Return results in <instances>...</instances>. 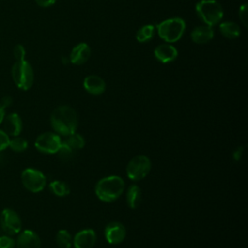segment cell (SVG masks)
<instances>
[{
  "label": "cell",
  "instance_id": "6da1fadb",
  "mask_svg": "<svg viewBox=\"0 0 248 248\" xmlns=\"http://www.w3.org/2000/svg\"><path fill=\"white\" fill-rule=\"evenodd\" d=\"M50 125L56 134L66 137L76 132L78 128V114L69 106H59L50 115Z\"/></svg>",
  "mask_w": 248,
  "mask_h": 248
},
{
  "label": "cell",
  "instance_id": "7a4b0ae2",
  "mask_svg": "<svg viewBox=\"0 0 248 248\" xmlns=\"http://www.w3.org/2000/svg\"><path fill=\"white\" fill-rule=\"evenodd\" d=\"M125 183L118 175H109L101 178L95 185L97 198L104 202L116 201L124 192Z\"/></svg>",
  "mask_w": 248,
  "mask_h": 248
},
{
  "label": "cell",
  "instance_id": "3957f363",
  "mask_svg": "<svg viewBox=\"0 0 248 248\" xmlns=\"http://www.w3.org/2000/svg\"><path fill=\"white\" fill-rule=\"evenodd\" d=\"M196 12L199 17L209 26L219 23L224 15L221 4L216 0H201L196 5Z\"/></svg>",
  "mask_w": 248,
  "mask_h": 248
},
{
  "label": "cell",
  "instance_id": "277c9868",
  "mask_svg": "<svg viewBox=\"0 0 248 248\" xmlns=\"http://www.w3.org/2000/svg\"><path fill=\"white\" fill-rule=\"evenodd\" d=\"M12 78L17 88L28 90L34 83V71L28 61H16L12 67Z\"/></svg>",
  "mask_w": 248,
  "mask_h": 248
},
{
  "label": "cell",
  "instance_id": "5b68a950",
  "mask_svg": "<svg viewBox=\"0 0 248 248\" xmlns=\"http://www.w3.org/2000/svg\"><path fill=\"white\" fill-rule=\"evenodd\" d=\"M186 24L180 17L168 18L157 24V30L160 38L169 43L178 41L184 34Z\"/></svg>",
  "mask_w": 248,
  "mask_h": 248
},
{
  "label": "cell",
  "instance_id": "8992f818",
  "mask_svg": "<svg viewBox=\"0 0 248 248\" xmlns=\"http://www.w3.org/2000/svg\"><path fill=\"white\" fill-rule=\"evenodd\" d=\"M151 170V161L145 155L133 157L126 166V174L133 181H140L147 176Z\"/></svg>",
  "mask_w": 248,
  "mask_h": 248
},
{
  "label": "cell",
  "instance_id": "52a82bcc",
  "mask_svg": "<svg viewBox=\"0 0 248 248\" xmlns=\"http://www.w3.org/2000/svg\"><path fill=\"white\" fill-rule=\"evenodd\" d=\"M21 182L26 190L31 193H39L43 191L46 185V177L36 169L26 168L21 172Z\"/></svg>",
  "mask_w": 248,
  "mask_h": 248
},
{
  "label": "cell",
  "instance_id": "ba28073f",
  "mask_svg": "<svg viewBox=\"0 0 248 248\" xmlns=\"http://www.w3.org/2000/svg\"><path fill=\"white\" fill-rule=\"evenodd\" d=\"M60 136L53 132H45L39 135L35 140V147L38 151L45 154H55L61 146Z\"/></svg>",
  "mask_w": 248,
  "mask_h": 248
},
{
  "label": "cell",
  "instance_id": "9c48e42d",
  "mask_svg": "<svg viewBox=\"0 0 248 248\" xmlns=\"http://www.w3.org/2000/svg\"><path fill=\"white\" fill-rule=\"evenodd\" d=\"M0 225L8 235H16L20 232L22 223L19 215L12 208H5L0 214Z\"/></svg>",
  "mask_w": 248,
  "mask_h": 248
},
{
  "label": "cell",
  "instance_id": "30bf717a",
  "mask_svg": "<svg viewBox=\"0 0 248 248\" xmlns=\"http://www.w3.org/2000/svg\"><path fill=\"white\" fill-rule=\"evenodd\" d=\"M106 240L112 245L120 244L126 237V229L123 224L117 221L108 223L104 231Z\"/></svg>",
  "mask_w": 248,
  "mask_h": 248
},
{
  "label": "cell",
  "instance_id": "8fae6325",
  "mask_svg": "<svg viewBox=\"0 0 248 248\" xmlns=\"http://www.w3.org/2000/svg\"><path fill=\"white\" fill-rule=\"evenodd\" d=\"M96 241V232L89 228L80 230L73 237V245L75 248H93Z\"/></svg>",
  "mask_w": 248,
  "mask_h": 248
},
{
  "label": "cell",
  "instance_id": "7c38bea8",
  "mask_svg": "<svg viewBox=\"0 0 248 248\" xmlns=\"http://www.w3.org/2000/svg\"><path fill=\"white\" fill-rule=\"evenodd\" d=\"M16 248H41V239L32 230H24L19 232L16 240Z\"/></svg>",
  "mask_w": 248,
  "mask_h": 248
},
{
  "label": "cell",
  "instance_id": "4fadbf2b",
  "mask_svg": "<svg viewBox=\"0 0 248 248\" xmlns=\"http://www.w3.org/2000/svg\"><path fill=\"white\" fill-rule=\"evenodd\" d=\"M3 131L10 137H16L18 136L22 131V121L20 116L16 113L12 112L8 115H6L2 121Z\"/></svg>",
  "mask_w": 248,
  "mask_h": 248
},
{
  "label": "cell",
  "instance_id": "5bb4252c",
  "mask_svg": "<svg viewBox=\"0 0 248 248\" xmlns=\"http://www.w3.org/2000/svg\"><path fill=\"white\" fill-rule=\"evenodd\" d=\"M84 89L91 95H101L106 90V82L105 80L96 75L87 76L83 80Z\"/></svg>",
  "mask_w": 248,
  "mask_h": 248
},
{
  "label": "cell",
  "instance_id": "9a60e30c",
  "mask_svg": "<svg viewBox=\"0 0 248 248\" xmlns=\"http://www.w3.org/2000/svg\"><path fill=\"white\" fill-rule=\"evenodd\" d=\"M154 55L162 63H170L176 59L178 52L177 49L169 44H163L158 46L154 49Z\"/></svg>",
  "mask_w": 248,
  "mask_h": 248
},
{
  "label": "cell",
  "instance_id": "2e32d148",
  "mask_svg": "<svg viewBox=\"0 0 248 248\" xmlns=\"http://www.w3.org/2000/svg\"><path fill=\"white\" fill-rule=\"evenodd\" d=\"M91 49L86 43H79L71 51L70 61L75 65L84 64L90 57Z\"/></svg>",
  "mask_w": 248,
  "mask_h": 248
},
{
  "label": "cell",
  "instance_id": "e0dca14e",
  "mask_svg": "<svg viewBox=\"0 0 248 248\" xmlns=\"http://www.w3.org/2000/svg\"><path fill=\"white\" fill-rule=\"evenodd\" d=\"M214 32L212 26L209 25H200L193 29L191 32V39L196 44H206L212 40Z\"/></svg>",
  "mask_w": 248,
  "mask_h": 248
},
{
  "label": "cell",
  "instance_id": "ac0fdd59",
  "mask_svg": "<svg viewBox=\"0 0 248 248\" xmlns=\"http://www.w3.org/2000/svg\"><path fill=\"white\" fill-rule=\"evenodd\" d=\"M126 202L128 206L132 209L139 207L141 202V190L138 185L133 184L128 188L126 192Z\"/></svg>",
  "mask_w": 248,
  "mask_h": 248
},
{
  "label": "cell",
  "instance_id": "d6986e66",
  "mask_svg": "<svg viewBox=\"0 0 248 248\" xmlns=\"http://www.w3.org/2000/svg\"><path fill=\"white\" fill-rule=\"evenodd\" d=\"M221 34L228 39H235L240 35V27L232 21H224L219 26Z\"/></svg>",
  "mask_w": 248,
  "mask_h": 248
},
{
  "label": "cell",
  "instance_id": "ffe728a7",
  "mask_svg": "<svg viewBox=\"0 0 248 248\" xmlns=\"http://www.w3.org/2000/svg\"><path fill=\"white\" fill-rule=\"evenodd\" d=\"M48 188H49V191L57 196V197H65V196H68L71 192L70 190V187L69 185L64 182V181H61V180H53L49 183L48 185Z\"/></svg>",
  "mask_w": 248,
  "mask_h": 248
},
{
  "label": "cell",
  "instance_id": "44dd1931",
  "mask_svg": "<svg viewBox=\"0 0 248 248\" xmlns=\"http://www.w3.org/2000/svg\"><path fill=\"white\" fill-rule=\"evenodd\" d=\"M65 143H67L72 149L78 150L81 149L85 145V140L84 138L78 134V133H72L68 136H66L65 140H63Z\"/></svg>",
  "mask_w": 248,
  "mask_h": 248
},
{
  "label": "cell",
  "instance_id": "7402d4cb",
  "mask_svg": "<svg viewBox=\"0 0 248 248\" xmlns=\"http://www.w3.org/2000/svg\"><path fill=\"white\" fill-rule=\"evenodd\" d=\"M55 242L59 248H71L73 236L67 230H59L55 236Z\"/></svg>",
  "mask_w": 248,
  "mask_h": 248
},
{
  "label": "cell",
  "instance_id": "603a6c76",
  "mask_svg": "<svg viewBox=\"0 0 248 248\" xmlns=\"http://www.w3.org/2000/svg\"><path fill=\"white\" fill-rule=\"evenodd\" d=\"M154 29H155L154 25H152V24L143 25L137 32V35H136L137 41L140 43L148 42L154 36Z\"/></svg>",
  "mask_w": 248,
  "mask_h": 248
},
{
  "label": "cell",
  "instance_id": "cb8c5ba5",
  "mask_svg": "<svg viewBox=\"0 0 248 248\" xmlns=\"http://www.w3.org/2000/svg\"><path fill=\"white\" fill-rule=\"evenodd\" d=\"M9 147L15 152H23L28 147V141L25 139L16 136L13 139H10Z\"/></svg>",
  "mask_w": 248,
  "mask_h": 248
},
{
  "label": "cell",
  "instance_id": "d4e9b609",
  "mask_svg": "<svg viewBox=\"0 0 248 248\" xmlns=\"http://www.w3.org/2000/svg\"><path fill=\"white\" fill-rule=\"evenodd\" d=\"M57 154L60 158L61 161L63 162H68L70 161L71 159H73L74 157V154H75V150L72 149L67 143H65L63 140H62V143H61V146L59 147L58 151H57Z\"/></svg>",
  "mask_w": 248,
  "mask_h": 248
},
{
  "label": "cell",
  "instance_id": "484cf974",
  "mask_svg": "<svg viewBox=\"0 0 248 248\" xmlns=\"http://www.w3.org/2000/svg\"><path fill=\"white\" fill-rule=\"evenodd\" d=\"M16 240L12 235H0V248H15Z\"/></svg>",
  "mask_w": 248,
  "mask_h": 248
},
{
  "label": "cell",
  "instance_id": "4316f807",
  "mask_svg": "<svg viewBox=\"0 0 248 248\" xmlns=\"http://www.w3.org/2000/svg\"><path fill=\"white\" fill-rule=\"evenodd\" d=\"M14 56L16 58V61H20V60H24L25 59V54H26V50L24 48V46L22 45H16L14 47Z\"/></svg>",
  "mask_w": 248,
  "mask_h": 248
},
{
  "label": "cell",
  "instance_id": "83f0119b",
  "mask_svg": "<svg viewBox=\"0 0 248 248\" xmlns=\"http://www.w3.org/2000/svg\"><path fill=\"white\" fill-rule=\"evenodd\" d=\"M9 141L10 137L2 129H0V152L9 147Z\"/></svg>",
  "mask_w": 248,
  "mask_h": 248
},
{
  "label": "cell",
  "instance_id": "f1b7e54d",
  "mask_svg": "<svg viewBox=\"0 0 248 248\" xmlns=\"http://www.w3.org/2000/svg\"><path fill=\"white\" fill-rule=\"evenodd\" d=\"M239 18L244 26H247V5L243 4L239 9Z\"/></svg>",
  "mask_w": 248,
  "mask_h": 248
},
{
  "label": "cell",
  "instance_id": "f546056e",
  "mask_svg": "<svg viewBox=\"0 0 248 248\" xmlns=\"http://www.w3.org/2000/svg\"><path fill=\"white\" fill-rule=\"evenodd\" d=\"M12 104H13V99H12V97H10V96H4V97H2L1 100H0V105H1L4 108H9Z\"/></svg>",
  "mask_w": 248,
  "mask_h": 248
},
{
  "label": "cell",
  "instance_id": "4dcf8cb0",
  "mask_svg": "<svg viewBox=\"0 0 248 248\" xmlns=\"http://www.w3.org/2000/svg\"><path fill=\"white\" fill-rule=\"evenodd\" d=\"M36 3L40 6V7H44V8H47L52 6L57 0H35Z\"/></svg>",
  "mask_w": 248,
  "mask_h": 248
},
{
  "label": "cell",
  "instance_id": "1f68e13d",
  "mask_svg": "<svg viewBox=\"0 0 248 248\" xmlns=\"http://www.w3.org/2000/svg\"><path fill=\"white\" fill-rule=\"evenodd\" d=\"M242 153H243V147H242V146L237 147V148L233 151V153H232L233 159H234L235 161H239V160L241 159V157H242Z\"/></svg>",
  "mask_w": 248,
  "mask_h": 248
},
{
  "label": "cell",
  "instance_id": "d6a6232c",
  "mask_svg": "<svg viewBox=\"0 0 248 248\" xmlns=\"http://www.w3.org/2000/svg\"><path fill=\"white\" fill-rule=\"evenodd\" d=\"M4 117H5V108L0 105V125H1Z\"/></svg>",
  "mask_w": 248,
  "mask_h": 248
},
{
  "label": "cell",
  "instance_id": "836d02e7",
  "mask_svg": "<svg viewBox=\"0 0 248 248\" xmlns=\"http://www.w3.org/2000/svg\"><path fill=\"white\" fill-rule=\"evenodd\" d=\"M2 158H3V157H2V155H1V153H0V163L2 162Z\"/></svg>",
  "mask_w": 248,
  "mask_h": 248
}]
</instances>
